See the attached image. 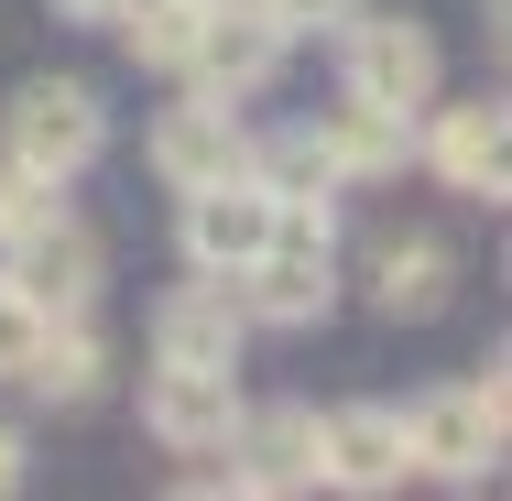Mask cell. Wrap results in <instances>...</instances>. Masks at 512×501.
<instances>
[{
  "label": "cell",
  "instance_id": "obj_1",
  "mask_svg": "<svg viewBox=\"0 0 512 501\" xmlns=\"http://www.w3.org/2000/svg\"><path fill=\"white\" fill-rule=\"evenodd\" d=\"M99 142H109V109L88 77H33L22 99H11V120H0V153L22 164V175H88L99 164Z\"/></svg>",
  "mask_w": 512,
  "mask_h": 501
},
{
  "label": "cell",
  "instance_id": "obj_2",
  "mask_svg": "<svg viewBox=\"0 0 512 501\" xmlns=\"http://www.w3.org/2000/svg\"><path fill=\"white\" fill-rule=\"evenodd\" d=\"M404 458L436 480H491L502 469V371L491 382H436L404 414Z\"/></svg>",
  "mask_w": 512,
  "mask_h": 501
},
{
  "label": "cell",
  "instance_id": "obj_3",
  "mask_svg": "<svg viewBox=\"0 0 512 501\" xmlns=\"http://www.w3.org/2000/svg\"><path fill=\"white\" fill-rule=\"evenodd\" d=\"M142 425H153L175 458H218V447L240 436V360H153Z\"/></svg>",
  "mask_w": 512,
  "mask_h": 501
},
{
  "label": "cell",
  "instance_id": "obj_4",
  "mask_svg": "<svg viewBox=\"0 0 512 501\" xmlns=\"http://www.w3.org/2000/svg\"><path fill=\"white\" fill-rule=\"evenodd\" d=\"M0 273H11V295L33 305V316H88L109 262H99V229L55 207L44 229H22V240H11V262H0Z\"/></svg>",
  "mask_w": 512,
  "mask_h": 501
},
{
  "label": "cell",
  "instance_id": "obj_5",
  "mask_svg": "<svg viewBox=\"0 0 512 501\" xmlns=\"http://www.w3.org/2000/svg\"><path fill=\"white\" fill-rule=\"evenodd\" d=\"M284 44H295V33H284L262 0H207V11H197V44H186V77L218 88V99H251V88H273Z\"/></svg>",
  "mask_w": 512,
  "mask_h": 501
},
{
  "label": "cell",
  "instance_id": "obj_6",
  "mask_svg": "<svg viewBox=\"0 0 512 501\" xmlns=\"http://www.w3.org/2000/svg\"><path fill=\"white\" fill-rule=\"evenodd\" d=\"M153 175L186 197V186H218V175H251V131H240V109L197 88V99H175L153 120Z\"/></svg>",
  "mask_w": 512,
  "mask_h": 501
},
{
  "label": "cell",
  "instance_id": "obj_7",
  "mask_svg": "<svg viewBox=\"0 0 512 501\" xmlns=\"http://www.w3.org/2000/svg\"><path fill=\"white\" fill-rule=\"evenodd\" d=\"M349 33V99H371V109H436V33L425 22H338Z\"/></svg>",
  "mask_w": 512,
  "mask_h": 501
},
{
  "label": "cell",
  "instance_id": "obj_8",
  "mask_svg": "<svg viewBox=\"0 0 512 501\" xmlns=\"http://www.w3.org/2000/svg\"><path fill=\"white\" fill-rule=\"evenodd\" d=\"M284 229V197L262 175H218V186H186V262L197 273H240L262 240Z\"/></svg>",
  "mask_w": 512,
  "mask_h": 501
},
{
  "label": "cell",
  "instance_id": "obj_9",
  "mask_svg": "<svg viewBox=\"0 0 512 501\" xmlns=\"http://www.w3.org/2000/svg\"><path fill=\"white\" fill-rule=\"evenodd\" d=\"M218 458H229V491H316V414L306 403H273V414L240 403V436Z\"/></svg>",
  "mask_w": 512,
  "mask_h": 501
},
{
  "label": "cell",
  "instance_id": "obj_10",
  "mask_svg": "<svg viewBox=\"0 0 512 501\" xmlns=\"http://www.w3.org/2000/svg\"><path fill=\"white\" fill-rule=\"evenodd\" d=\"M414 458H404V414L393 403H349V414H316V480L338 491H393Z\"/></svg>",
  "mask_w": 512,
  "mask_h": 501
},
{
  "label": "cell",
  "instance_id": "obj_11",
  "mask_svg": "<svg viewBox=\"0 0 512 501\" xmlns=\"http://www.w3.org/2000/svg\"><path fill=\"white\" fill-rule=\"evenodd\" d=\"M240 338H251V305H240L229 273H197L153 316V360H240Z\"/></svg>",
  "mask_w": 512,
  "mask_h": 501
},
{
  "label": "cell",
  "instance_id": "obj_12",
  "mask_svg": "<svg viewBox=\"0 0 512 501\" xmlns=\"http://www.w3.org/2000/svg\"><path fill=\"white\" fill-rule=\"evenodd\" d=\"M436 175L458 186V197H502L512 186V153H502V109L491 99H469V109H436Z\"/></svg>",
  "mask_w": 512,
  "mask_h": 501
},
{
  "label": "cell",
  "instance_id": "obj_13",
  "mask_svg": "<svg viewBox=\"0 0 512 501\" xmlns=\"http://www.w3.org/2000/svg\"><path fill=\"white\" fill-rule=\"evenodd\" d=\"M11 382H33L44 403H99V382H109V349L88 338V316H44Z\"/></svg>",
  "mask_w": 512,
  "mask_h": 501
},
{
  "label": "cell",
  "instance_id": "obj_14",
  "mask_svg": "<svg viewBox=\"0 0 512 501\" xmlns=\"http://www.w3.org/2000/svg\"><path fill=\"white\" fill-rule=\"evenodd\" d=\"M316 142H327V164L360 186V175H404L414 120H404V109H371V99H338L327 120H316Z\"/></svg>",
  "mask_w": 512,
  "mask_h": 501
},
{
  "label": "cell",
  "instance_id": "obj_15",
  "mask_svg": "<svg viewBox=\"0 0 512 501\" xmlns=\"http://www.w3.org/2000/svg\"><path fill=\"white\" fill-rule=\"evenodd\" d=\"M458 284V262H447V240H382V262H371V295L382 316H436Z\"/></svg>",
  "mask_w": 512,
  "mask_h": 501
},
{
  "label": "cell",
  "instance_id": "obj_16",
  "mask_svg": "<svg viewBox=\"0 0 512 501\" xmlns=\"http://www.w3.org/2000/svg\"><path fill=\"white\" fill-rule=\"evenodd\" d=\"M197 11H207V0H120L109 22H120V44H131L142 66H175V77H186V44H197Z\"/></svg>",
  "mask_w": 512,
  "mask_h": 501
},
{
  "label": "cell",
  "instance_id": "obj_17",
  "mask_svg": "<svg viewBox=\"0 0 512 501\" xmlns=\"http://www.w3.org/2000/svg\"><path fill=\"white\" fill-rule=\"evenodd\" d=\"M251 175H262V186H273L284 207H327L338 186H349V175L327 164V142H316V131H295V142H273V153H251Z\"/></svg>",
  "mask_w": 512,
  "mask_h": 501
},
{
  "label": "cell",
  "instance_id": "obj_18",
  "mask_svg": "<svg viewBox=\"0 0 512 501\" xmlns=\"http://www.w3.org/2000/svg\"><path fill=\"white\" fill-rule=\"evenodd\" d=\"M55 207H66V197H55V175H22V164L0 153V251H11L22 229H44Z\"/></svg>",
  "mask_w": 512,
  "mask_h": 501
},
{
  "label": "cell",
  "instance_id": "obj_19",
  "mask_svg": "<svg viewBox=\"0 0 512 501\" xmlns=\"http://www.w3.org/2000/svg\"><path fill=\"white\" fill-rule=\"evenodd\" d=\"M33 327H44V316H33V305L11 295V273H0V382L22 371V349H33Z\"/></svg>",
  "mask_w": 512,
  "mask_h": 501
},
{
  "label": "cell",
  "instance_id": "obj_20",
  "mask_svg": "<svg viewBox=\"0 0 512 501\" xmlns=\"http://www.w3.org/2000/svg\"><path fill=\"white\" fill-rule=\"evenodd\" d=\"M262 11H273L284 33H338V22L360 11V0H262Z\"/></svg>",
  "mask_w": 512,
  "mask_h": 501
},
{
  "label": "cell",
  "instance_id": "obj_21",
  "mask_svg": "<svg viewBox=\"0 0 512 501\" xmlns=\"http://www.w3.org/2000/svg\"><path fill=\"white\" fill-rule=\"evenodd\" d=\"M0 491H22V436L0 425Z\"/></svg>",
  "mask_w": 512,
  "mask_h": 501
},
{
  "label": "cell",
  "instance_id": "obj_22",
  "mask_svg": "<svg viewBox=\"0 0 512 501\" xmlns=\"http://www.w3.org/2000/svg\"><path fill=\"white\" fill-rule=\"evenodd\" d=\"M120 0H55V22H109Z\"/></svg>",
  "mask_w": 512,
  "mask_h": 501
}]
</instances>
